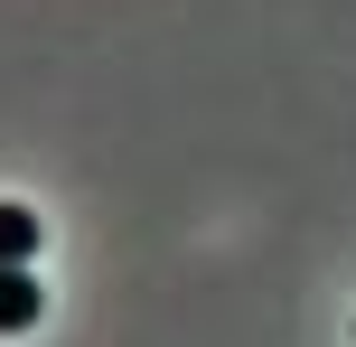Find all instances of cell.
Returning <instances> with one entry per match:
<instances>
[{"mask_svg": "<svg viewBox=\"0 0 356 347\" xmlns=\"http://www.w3.org/2000/svg\"><path fill=\"white\" fill-rule=\"evenodd\" d=\"M29 254H38V216L0 197V263H19V273H29Z\"/></svg>", "mask_w": 356, "mask_h": 347, "instance_id": "7a4b0ae2", "label": "cell"}, {"mask_svg": "<svg viewBox=\"0 0 356 347\" xmlns=\"http://www.w3.org/2000/svg\"><path fill=\"white\" fill-rule=\"evenodd\" d=\"M29 319H38V282L19 273V263H0V338H19Z\"/></svg>", "mask_w": 356, "mask_h": 347, "instance_id": "6da1fadb", "label": "cell"}]
</instances>
